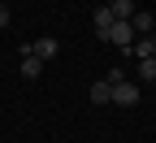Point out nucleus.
Returning a JSON list of instances; mask_svg holds the SVG:
<instances>
[{
	"instance_id": "f257e3e1",
	"label": "nucleus",
	"mask_w": 156,
	"mask_h": 143,
	"mask_svg": "<svg viewBox=\"0 0 156 143\" xmlns=\"http://www.w3.org/2000/svg\"><path fill=\"white\" fill-rule=\"evenodd\" d=\"M56 52H61V44L52 35H39V39H26L22 44V56H39V61H52Z\"/></svg>"
},
{
	"instance_id": "f03ea898",
	"label": "nucleus",
	"mask_w": 156,
	"mask_h": 143,
	"mask_svg": "<svg viewBox=\"0 0 156 143\" xmlns=\"http://www.w3.org/2000/svg\"><path fill=\"white\" fill-rule=\"evenodd\" d=\"M108 104L134 109V104H139V87H134V83H113V100H108Z\"/></svg>"
},
{
	"instance_id": "7ed1b4c3",
	"label": "nucleus",
	"mask_w": 156,
	"mask_h": 143,
	"mask_svg": "<svg viewBox=\"0 0 156 143\" xmlns=\"http://www.w3.org/2000/svg\"><path fill=\"white\" fill-rule=\"evenodd\" d=\"M104 39H108V44H117V48H130V44H134L139 35H134V26H130V22H113Z\"/></svg>"
},
{
	"instance_id": "20e7f679",
	"label": "nucleus",
	"mask_w": 156,
	"mask_h": 143,
	"mask_svg": "<svg viewBox=\"0 0 156 143\" xmlns=\"http://www.w3.org/2000/svg\"><path fill=\"white\" fill-rule=\"evenodd\" d=\"M126 52H134L139 61H147V56H156V39H152V35H139V39H134Z\"/></svg>"
},
{
	"instance_id": "39448f33",
	"label": "nucleus",
	"mask_w": 156,
	"mask_h": 143,
	"mask_svg": "<svg viewBox=\"0 0 156 143\" xmlns=\"http://www.w3.org/2000/svg\"><path fill=\"white\" fill-rule=\"evenodd\" d=\"M91 22H95V35H108V26H113V13H108V5H95V17H91Z\"/></svg>"
},
{
	"instance_id": "423d86ee",
	"label": "nucleus",
	"mask_w": 156,
	"mask_h": 143,
	"mask_svg": "<svg viewBox=\"0 0 156 143\" xmlns=\"http://www.w3.org/2000/svg\"><path fill=\"white\" fill-rule=\"evenodd\" d=\"M130 26H134V35H152V26H156V17H152V13H139V9H134V17H130Z\"/></svg>"
},
{
	"instance_id": "0eeeda50",
	"label": "nucleus",
	"mask_w": 156,
	"mask_h": 143,
	"mask_svg": "<svg viewBox=\"0 0 156 143\" xmlns=\"http://www.w3.org/2000/svg\"><path fill=\"white\" fill-rule=\"evenodd\" d=\"M108 100H113V87L104 83V78H100V83H91V104H108Z\"/></svg>"
},
{
	"instance_id": "6e6552de",
	"label": "nucleus",
	"mask_w": 156,
	"mask_h": 143,
	"mask_svg": "<svg viewBox=\"0 0 156 143\" xmlns=\"http://www.w3.org/2000/svg\"><path fill=\"white\" fill-rule=\"evenodd\" d=\"M22 74L26 78H39V74H44V61H39V56H22Z\"/></svg>"
},
{
	"instance_id": "1a4fd4ad",
	"label": "nucleus",
	"mask_w": 156,
	"mask_h": 143,
	"mask_svg": "<svg viewBox=\"0 0 156 143\" xmlns=\"http://www.w3.org/2000/svg\"><path fill=\"white\" fill-rule=\"evenodd\" d=\"M139 78H156V61H152V56L139 61Z\"/></svg>"
},
{
	"instance_id": "9d476101",
	"label": "nucleus",
	"mask_w": 156,
	"mask_h": 143,
	"mask_svg": "<svg viewBox=\"0 0 156 143\" xmlns=\"http://www.w3.org/2000/svg\"><path fill=\"white\" fill-rule=\"evenodd\" d=\"M9 26V5H0V30Z\"/></svg>"
}]
</instances>
